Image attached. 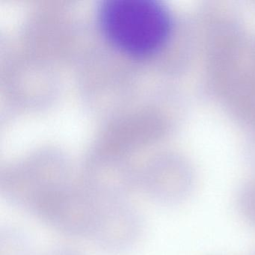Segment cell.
<instances>
[{
    "mask_svg": "<svg viewBox=\"0 0 255 255\" xmlns=\"http://www.w3.org/2000/svg\"><path fill=\"white\" fill-rule=\"evenodd\" d=\"M98 19L107 39L132 56L154 53L171 32L169 13L155 0H107Z\"/></svg>",
    "mask_w": 255,
    "mask_h": 255,
    "instance_id": "1",
    "label": "cell"
},
{
    "mask_svg": "<svg viewBox=\"0 0 255 255\" xmlns=\"http://www.w3.org/2000/svg\"><path fill=\"white\" fill-rule=\"evenodd\" d=\"M237 207L242 216L255 227V179L240 187L237 195Z\"/></svg>",
    "mask_w": 255,
    "mask_h": 255,
    "instance_id": "2",
    "label": "cell"
}]
</instances>
